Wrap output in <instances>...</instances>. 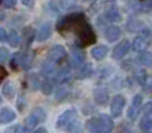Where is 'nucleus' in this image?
<instances>
[{
  "mask_svg": "<svg viewBox=\"0 0 152 133\" xmlns=\"http://www.w3.org/2000/svg\"><path fill=\"white\" fill-rule=\"evenodd\" d=\"M39 123H40L39 118H37L35 115H32V113H31V115H29L28 117L24 120V125H23L24 126V133H29Z\"/></svg>",
  "mask_w": 152,
  "mask_h": 133,
  "instance_id": "2eb2a0df",
  "label": "nucleus"
},
{
  "mask_svg": "<svg viewBox=\"0 0 152 133\" xmlns=\"http://www.w3.org/2000/svg\"><path fill=\"white\" fill-rule=\"evenodd\" d=\"M16 118V113L10 108H1L0 110V123L1 124H8Z\"/></svg>",
  "mask_w": 152,
  "mask_h": 133,
  "instance_id": "f8f14e48",
  "label": "nucleus"
},
{
  "mask_svg": "<svg viewBox=\"0 0 152 133\" xmlns=\"http://www.w3.org/2000/svg\"><path fill=\"white\" fill-rule=\"evenodd\" d=\"M56 29L60 33H66V32L75 33L77 47H87L96 41V35L94 32V28L88 23L83 12H74L71 15L61 17L56 24Z\"/></svg>",
  "mask_w": 152,
  "mask_h": 133,
  "instance_id": "f257e3e1",
  "label": "nucleus"
},
{
  "mask_svg": "<svg viewBox=\"0 0 152 133\" xmlns=\"http://www.w3.org/2000/svg\"><path fill=\"white\" fill-rule=\"evenodd\" d=\"M67 55V51L63 45H53L48 52V60L50 63L55 64V63H60Z\"/></svg>",
  "mask_w": 152,
  "mask_h": 133,
  "instance_id": "39448f33",
  "label": "nucleus"
},
{
  "mask_svg": "<svg viewBox=\"0 0 152 133\" xmlns=\"http://www.w3.org/2000/svg\"><path fill=\"white\" fill-rule=\"evenodd\" d=\"M94 100L96 104L105 105L108 101H110V93H108V91L105 88L99 86V88H96L94 91Z\"/></svg>",
  "mask_w": 152,
  "mask_h": 133,
  "instance_id": "0eeeda50",
  "label": "nucleus"
},
{
  "mask_svg": "<svg viewBox=\"0 0 152 133\" xmlns=\"http://www.w3.org/2000/svg\"><path fill=\"white\" fill-rule=\"evenodd\" d=\"M31 56L28 53H21V52H16L15 55L11 59V65L13 69H18V68H23V69H28L31 65Z\"/></svg>",
  "mask_w": 152,
  "mask_h": 133,
  "instance_id": "7ed1b4c3",
  "label": "nucleus"
},
{
  "mask_svg": "<svg viewBox=\"0 0 152 133\" xmlns=\"http://www.w3.org/2000/svg\"><path fill=\"white\" fill-rule=\"evenodd\" d=\"M139 60L142 61L144 65L147 67H152V53L148 51H142L139 53Z\"/></svg>",
  "mask_w": 152,
  "mask_h": 133,
  "instance_id": "a878e982",
  "label": "nucleus"
},
{
  "mask_svg": "<svg viewBox=\"0 0 152 133\" xmlns=\"http://www.w3.org/2000/svg\"><path fill=\"white\" fill-rule=\"evenodd\" d=\"M144 33H142V35H139V36L136 37V39L134 40V43H132V48H134L135 51H142L143 49V47L145 45V36H150V29H145V31H143Z\"/></svg>",
  "mask_w": 152,
  "mask_h": 133,
  "instance_id": "4468645a",
  "label": "nucleus"
},
{
  "mask_svg": "<svg viewBox=\"0 0 152 133\" xmlns=\"http://www.w3.org/2000/svg\"><path fill=\"white\" fill-rule=\"evenodd\" d=\"M129 44H131V43H129L128 40H121V41L119 43V44H116V47L113 48L112 57L115 59V60H120V59H123L124 56L128 53Z\"/></svg>",
  "mask_w": 152,
  "mask_h": 133,
  "instance_id": "423d86ee",
  "label": "nucleus"
},
{
  "mask_svg": "<svg viewBox=\"0 0 152 133\" xmlns=\"http://www.w3.org/2000/svg\"><path fill=\"white\" fill-rule=\"evenodd\" d=\"M84 60H86V55L81 52L80 49H72L71 56V65L74 68H80L84 65Z\"/></svg>",
  "mask_w": 152,
  "mask_h": 133,
  "instance_id": "9d476101",
  "label": "nucleus"
},
{
  "mask_svg": "<svg viewBox=\"0 0 152 133\" xmlns=\"http://www.w3.org/2000/svg\"><path fill=\"white\" fill-rule=\"evenodd\" d=\"M69 92H71L69 86L67 85V84H61V85L58 88V91L55 92V97H56V100H58V101H63V100L69 94Z\"/></svg>",
  "mask_w": 152,
  "mask_h": 133,
  "instance_id": "a211bd4d",
  "label": "nucleus"
},
{
  "mask_svg": "<svg viewBox=\"0 0 152 133\" xmlns=\"http://www.w3.org/2000/svg\"><path fill=\"white\" fill-rule=\"evenodd\" d=\"M36 39L37 41H45V40H48L51 37V35H52V27H51L50 23H44L42 24V27L39 28V31L36 32Z\"/></svg>",
  "mask_w": 152,
  "mask_h": 133,
  "instance_id": "1a4fd4ad",
  "label": "nucleus"
},
{
  "mask_svg": "<svg viewBox=\"0 0 152 133\" xmlns=\"http://www.w3.org/2000/svg\"><path fill=\"white\" fill-rule=\"evenodd\" d=\"M8 55H10V53H8V49L5 47H1L0 48V63H4L5 61V59L8 57Z\"/></svg>",
  "mask_w": 152,
  "mask_h": 133,
  "instance_id": "f704fd0d",
  "label": "nucleus"
},
{
  "mask_svg": "<svg viewBox=\"0 0 152 133\" xmlns=\"http://www.w3.org/2000/svg\"><path fill=\"white\" fill-rule=\"evenodd\" d=\"M105 19L110 21H115V23H119V21H121V13L119 12L118 9H115V8H111V9H108L107 12L104 13Z\"/></svg>",
  "mask_w": 152,
  "mask_h": 133,
  "instance_id": "aec40b11",
  "label": "nucleus"
},
{
  "mask_svg": "<svg viewBox=\"0 0 152 133\" xmlns=\"http://www.w3.org/2000/svg\"><path fill=\"white\" fill-rule=\"evenodd\" d=\"M86 126L91 133H102V123H100L99 117L89 118V120L87 121Z\"/></svg>",
  "mask_w": 152,
  "mask_h": 133,
  "instance_id": "ddd939ff",
  "label": "nucleus"
},
{
  "mask_svg": "<svg viewBox=\"0 0 152 133\" xmlns=\"http://www.w3.org/2000/svg\"><path fill=\"white\" fill-rule=\"evenodd\" d=\"M104 36H105V39H107L110 43H113V41H116V40H119V39H120V36H121L120 27H118V25L107 27V28H105V31H104Z\"/></svg>",
  "mask_w": 152,
  "mask_h": 133,
  "instance_id": "6e6552de",
  "label": "nucleus"
},
{
  "mask_svg": "<svg viewBox=\"0 0 152 133\" xmlns=\"http://www.w3.org/2000/svg\"><path fill=\"white\" fill-rule=\"evenodd\" d=\"M151 9H152V0L140 3V11H142V12H150Z\"/></svg>",
  "mask_w": 152,
  "mask_h": 133,
  "instance_id": "2f4dec72",
  "label": "nucleus"
},
{
  "mask_svg": "<svg viewBox=\"0 0 152 133\" xmlns=\"http://www.w3.org/2000/svg\"><path fill=\"white\" fill-rule=\"evenodd\" d=\"M76 123V109H67L59 116L56 121L58 129H69Z\"/></svg>",
  "mask_w": 152,
  "mask_h": 133,
  "instance_id": "f03ea898",
  "label": "nucleus"
},
{
  "mask_svg": "<svg viewBox=\"0 0 152 133\" xmlns=\"http://www.w3.org/2000/svg\"><path fill=\"white\" fill-rule=\"evenodd\" d=\"M55 77H56V80H58L59 83L66 84L67 81H68L69 78H71V70H69V68H63L61 70L56 72Z\"/></svg>",
  "mask_w": 152,
  "mask_h": 133,
  "instance_id": "6ab92c4d",
  "label": "nucleus"
},
{
  "mask_svg": "<svg viewBox=\"0 0 152 133\" xmlns=\"http://www.w3.org/2000/svg\"><path fill=\"white\" fill-rule=\"evenodd\" d=\"M124 107H126V99H124L123 94H116L113 96L112 101H111V115L113 117H120L121 113L124 110Z\"/></svg>",
  "mask_w": 152,
  "mask_h": 133,
  "instance_id": "20e7f679",
  "label": "nucleus"
},
{
  "mask_svg": "<svg viewBox=\"0 0 152 133\" xmlns=\"http://www.w3.org/2000/svg\"><path fill=\"white\" fill-rule=\"evenodd\" d=\"M40 72H42V75L44 76L45 78H50L52 75H56L55 67H53L52 63H45V64H43V67H42V69H40Z\"/></svg>",
  "mask_w": 152,
  "mask_h": 133,
  "instance_id": "b1692460",
  "label": "nucleus"
},
{
  "mask_svg": "<svg viewBox=\"0 0 152 133\" xmlns=\"http://www.w3.org/2000/svg\"><path fill=\"white\" fill-rule=\"evenodd\" d=\"M7 40L8 43H10V45L11 47H18L19 44H20V37H19V35H18V32H15V31H10L7 33Z\"/></svg>",
  "mask_w": 152,
  "mask_h": 133,
  "instance_id": "393cba45",
  "label": "nucleus"
},
{
  "mask_svg": "<svg viewBox=\"0 0 152 133\" xmlns=\"http://www.w3.org/2000/svg\"><path fill=\"white\" fill-rule=\"evenodd\" d=\"M143 110H144L145 116H151V115H152V101L147 102V104L143 107Z\"/></svg>",
  "mask_w": 152,
  "mask_h": 133,
  "instance_id": "c9c22d12",
  "label": "nucleus"
},
{
  "mask_svg": "<svg viewBox=\"0 0 152 133\" xmlns=\"http://www.w3.org/2000/svg\"><path fill=\"white\" fill-rule=\"evenodd\" d=\"M139 126H140V131L142 132L148 133L152 129V117L151 116H144V117H142Z\"/></svg>",
  "mask_w": 152,
  "mask_h": 133,
  "instance_id": "412c9836",
  "label": "nucleus"
},
{
  "mask_svg": "<svg viewBox=\"0 0 152 133\" xmlns=\"http://www.w3.org/2000/svg\"><path fill=\"white\" fill-rule=\"evenodd\" d=\"M34 35H35V29L31 28V27H26V28L23 29V37H24V44H26V47H28L29 44L32 43V40H34Z\"/></svg>",
  "mask_w": 152,
  "mask_h": 133,
  "instance_id": "4be33fe9",
  "label": "nucleus"
},
{
  "mask_svg": "<svg viewBox=\"0 0 152 133\" xmlns=\"http://www.w3.org/2000/svg\"><path fill=\"white\" fill-rule=\"evenodd\" d=\"M31 113H32V115H35L37 118H39V121H40V123H42V121H44L45 118H47V113H45V110L43 109V108H40V107L34 108Z\"/></svg>",
  "mask_w": 152,
  "mask_h": 133,
  "instance_id": "c756f323",
  "label": "nucleus"
},
{
  "mask_svg": "<svg viewBox=\"0 0 152 133\" xmlns=\"http://www.w3.org/2000/svg\"><path fill=\"white\" fill-rule=\"evenodd\" d=\"M131 107L136 108V109H142V107H143V96L142 94H135L134 99H132Z\"/></svg>",
  "mask_w": 152,
  "mask_h": 133,
  "instance_id": "7c9ffc66",
  "label": "nucleus"
},
{
  "mask_svg": "<svg viewBox=\"0 0 152 133\" xmlns=\"http://www.w3.org/2000/svg\"><path fill=\"white\" fill-rule=\"evenodd\" d=\"M23 4H26V5H28V7H31V5H34V1H32V3H29V1H23Z\"/></svg>",
  "mask_w": 152,
  "mask_h": 133,
  "instance_id": "a19ab883",
  "label": "nucleus"
},
{
  "mask_svg": "<svg viewBox=\"0 0 152 133\" xmlns=\"http://www.w3.org/2000/svg\"><path fill=\"white\" fill-rule=\"evenodd\" d=\"M1 93L3 96L8 97V99H12L16 93V86L12 81H7V83L3 85V89H1Z\"/></svg>",
  "mask_w": 152,
  "mask_h": 133,
  "instance_id": "f3484780",
  "label": "nucleus"
},
{
  "mask_svg": "<svg viewBox=\"0 0 152 133\" xmlns=\"http://www.w3.org/2000/svg\"><path fill=\"white\" fill-rule=\"evenodd\" d=\"M83 132V124L79 123V121H76L74 125L69 128V133H81Z\"/></svg>",
  "mask_w": 152,
  "mask_h": 133,
  "instance_id": "72a5a7b5",
  "label": "nucleus"
},
{
  "mask_svg": "<svg viewBox=\"0 0 152 133\" xmlns=\"http://www.w3.org/2000/svg\"><path fill=\"white\" fill-rule=\"evenodd\" d=\"M91 53L95 60H103L108 53V47L107 45H97V47H95L94 49H92Z\"/></svg>",
  "mask_w": 152,
  "mask_h": 133,
  "instance_id": "dca6fc26",
  "label": "nucleus"
},
{
  "mask_svg": "<svg viewBox=\"0 0 152 133\" xmlns=\"http://www.w3.org/2000/svg\"><path fill=\"white\" fill-rule=\"evenodd\" d=\"M42 92L44 94H51L53 89V81L51 78H45L44 81H42V86H40Z\"/></svg>",
  "mask_w": 152,
  "mask_h": 133,
  "instance_id": "cd10ccee",
  "label": "nucleus"
},
{
  "mask_svg": "<svg viewBox=\"0 0 152 133\" xmlns=\"http://www.w3.org/2000/svg\"><path fill=\"white\" fill-rule=\"evenodd\" d=\"M28 80H29V88H31V91H36L37 88L42 86V81H40L39 76L35 75V73L28 76Z\"/></svg>",
  "mask_w": 152,
  "mask_h": 133,
  "instance_id": "bb28decb",
  "label": "nucleus"
},
{
  "mask_svg": "<svg viewBox=\"0 0 152 133\" xmlns=\"http://www.w3.org/2000/svg\"><path fill=\"white\" fill-rule=\"evenodd\" d=\"M135 78H136L137 84H140V85H145V84H147V78H148L147 72H145L144 69L137 70V72L135 73Z\"/></svg>",
  "mask_w": 152,
  "mask_h": 133,
  "instance_id": "c85d7f7f",
  "label": "nucleus"
},
{
  "mask_svg": "<svg viewBox=\"0 0 152 133\" xmlns=\"http://www.w3.org/2000/svg\"><path fill=\"white\" fill-rule=\"evenodd\" d=\"M0 36H1V37H0V40H1V41H4V40L7 39V35H5V29L4 28L0 29Z\"/></svg>",
  "mask_w": 152,
  "mask_h": 133,
  "instance_id": "4c0bfd02",
  "label": "nucleus"
},
{
  "mask_svg": "<svg viewBox=\"0 0 152 133\" xmlns=\"http://www.w3.org/2000/svg\"><path fill=\"white\" fill-rule=\"evenodd\" d=\"M5 76H7V70H5V69H4V67L1 65V75H0V78L3 80V78H4Z\"/></svg>",
  "mask_w": 152,
  "mask_h": 133,
  "instance_id": "58836bf2",
  "label": "nucleus"
},
{
  "mask_svg": "<svg viewBox=\"0 0 152 133\" xmlns=\"http://www.w3.org/2000/svg\"><path fill=\"white\" fill-rule=\"evenodd\" d=\"M4 133H24V126L23 125H13L8 128Z\"/></svg>",
  "mask_w": 152,
  "mask_h": 133,
  "instance_id": "473e14b6",
  "label": "nucleus"
},
{
  "mask_svg": "<svg viewBox=\"0 0 152 133\" xmlns=\"http://www.w3.org/2000/svg\"><path fill=\"white\" fill-rule=\"evenodd\" d=\"M1 4H3V7H5V8H13L16 5V1L15 0H4Z\"/></svg>",
  "mask_w": 152,
  "mask_h": 133,
  "instance_id": "e433bc0d",
  "label": "nucleus"
},
{
  "mask_svg": "<svg viewBox=\"0 0 152 133\" xmlns=\"http://www.w3.org/2000/svg\"><path fill=\"white\" fill-rule=\"evenodd\" d=\"M34 133H48V132H47V129L45 128H37Z\"/></svg>",
  "mask_w": 152,
  "mask_h": 133,
  "instance_id": "ea45409f",
  "label": "nucleus"
},
{
  "mask_svg": "<svg viewBox=\"0 0 152 133\" xmlns=\"http://www.w3.org/2000/svg\"><path fill=\"white\" fill-rule=\"evenodd\" d=\"M100 123H102V133H111L115 128L113 120L107 115H100Z\"/></svg>",
  "mask_w": 152,
  "mask_h": 133,
  "instance_id": "9b49d317",
  "label": "nucleus"
},
{
  "mask_svg": "<svg viewBox=\"0 0 152 133\" xmlns=\"http://www.w3.org/2000/svg\"><path fill=\"white\" fill-rule=\"evenodd\" d=\"M94 75V68H92L91 64H84L83 68L79 70L77 77L79 78H88Z\"/></svg>",
  "mask_w": 152,
  "mask_h": 133,
  "instance_id": "5701e85b",
  "label": "nucleus"
}]
</instances>
